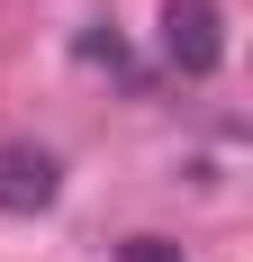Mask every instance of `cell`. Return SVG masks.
<instances>
[{
	"label": "cell",
	"instance_id": "obj_1",
	"mask_svg": "<svg viewBox=\"0 0 253 262\" xmlns=\"http://www.w3.org/2000/svg\"><path fill=\"white\" fill-rule=\"evenodd\" d=\"M163 63L181 81H208L226 63V9L217 0H163Z\"/></svg>",
	"mask_w": 253,
	"mask_h": 262
},
{
	"label": "cell",
	"instance_id": "obj_2",
	"mask_svg": "<svg viewBox=\"0 0 253 262\" xmlns=\"http://www.w3.org/2000/svg\"><path fill=\"white\" fill-rule=\"evenodd\" d=\"M64 172H54L46 145H0V217H46Z\"/></svg>",
	"mask_w": 253,
	"mask_h": 262
},
{
	"label": "cell",
	"instance_id": "obj_3",
	"mask_svg": "<svg viewBox=\"0 0 253 262\" xmlns=\"http://www.w3.org/2000/svg\"><path fill=\"white\" fill-rule=\"evenodd\" d=\"M118 262H181V244H172V235H126Z\"/></svg>",
	"mask_w": 253,
	"mask_h": 262
}]
</instances>
